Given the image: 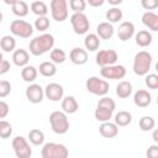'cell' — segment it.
Instances as JSON below:
<instances>
[{
    "label": "cell",
    "instance_id": "obj_9",
    "mask_svg": "<svg viewBox=\"0 0 158 158\" xmlns=\"http://www.w3.org/2000/svg\"><path fill=\"white\" fill-rule=\"evenodd\" d=\"M52 19L57 22H63L68 17V2L65 0H52L49 4Z\"/></svg>",
    "mask_w": 158,
    "mask_h": 158
},
{
    "label": "cell",
    "instance_id": "obj_17",
    "mask_svg": "<svg viewBox=\"0 0 158 158\" xmlns=\"http://www.w3.org/2000/svg\"><path fill=\"white\" fill-rule=\"evenodd\" d=\"M69 59L77 65H83L88 62V52L80 47H75L69 52Z\"/></svg>",
    "mask_w": 158,
    "mask_h": 158
},
{
    "label": "cell",
    "instance_id": "obj_36",
    "mask_svg": "<svg viewBox=\"0 0 158 158\" xmlns=\"http://www.w3.org/2000/svg\"><path fill=\"white\" fill-rule=\"evenodd\" d=\"M33 27H35L37 31H41V32H43V31L48 30V27H49V19H48L47 16L37 17V19L35 20Z\"/></svg>",
    "mask_w": 158,
    "mask_h": 158
},
{
    "label": "cell",
    "instance_id": "obj_22",
    "mask_svg": "<svg viewBox=\"0 0 158 158\" xmlns=\"http://www.w3.org/2000/svg\"><path fill=\"white\" fill-rule=\"evenodd\" d=\"M142 22L146 27H148L151 31H158V15L153 11H146L142 15Z\"/></svg>",
    "mask_w": 158,
    "mask_h": 158
},
{
    "label": "cell",
    "instance_id": "obj_1",
    "mask_svg": "<svg viewBox=\"0 0 158 158\" xmlns=\"http://www.w3.org/2000/svg\"><path fill=\"white\" fill-rule=\"evenodd\" d=\"M54 46V37L51 33H42L40 36L33 37L30 41L28 48H30V53L38 57L42 56L49 51L53 49Z\"/></svg>",
    "mask_w": 158,
    "mask_h": 158
},
{
    "label": "cell",
    "instance_id": "obj_26",
    "mask_svg": "<svg viewBox=\"0 0 158 158\" xmlns=\"http://www.w3.org/2000/svg\"><path fill=\"white\" fill-rule=\"evenodd\" d=\"M37 74H38V70H37V68L33 67V65H28V64H27L26 67H23V68L21 69V78H22L25 81H27V83L35 81L36 78H37Z\"/></svg>",
    "mask_w": 158,
    "mask_h": 158
},
{
    "label": "cell",
    "instance_id": "obj_13",
    "mask_svg": "<svg viewBox=\"0 0 158 158\" xmlns=\"http://www.w3.org/2000/svg\"><path fill=\"white\" fill-rule=\"evenodd\" d=\"M26 99L32 104H40L44 98L43 88L40 84H30L26 88Z\"/></svg>",
    "mask_w": 158,
    "mask_h": 158
},
{
    "label": "cell",
    "instance_id": "obj_24",
    "mask_svg": "<svg viewBox=\"0 0 158 158\" xmlns=\"http://www.w3.org/2000/svg\"><path fill=\"white\" fill-rule=\"evenodd\" d=\"M135 40H136V44L139 46V47H148L152 41H153V37H152V33L147 30H142V31H138L137 35L135 36Z\"/></svg>",
    "mask_w": 158,
    "mask_h": 158
},
{
    "label": "cell",
    "instance_id": "obj_4",
    "mask_svg": "<svg viewBox=\"0 0 158 158\" xmlns=\"http://www.w3.org/2000/svg\"><path fill=\"white\" fill-rule=\"evenodd\" d=\"M51 128L57 135H64L69 130V120L63 111H53L49 115Z\"/></svg>",
    "mask_w": 158,
    "mask_h": 158
},
{
    "label": "cell",
    "instance_id": "obj_33",
    "mask_svg": "<svg viewBox=\"0 0 158 158\" xmlns=\"http://www.w3.org/2000/svg\"><path fill=\"white\" fill-rule=\"evenodd\" d=\"M51 62L54 64H62L67 59V53L62 48H53L49 53Z\"/></svg>",
    "mask_w": 158,
    "mask_h": 158
},
{
    "label": "cell",
    "instance_id": "obj_28",
    "mask_svg": "<svg viewBox=\"0 0 158 158\" xmlns=\"http://www.w3.org/2000/svg\"><path fill=\"white\" fill-rule=\"evenodd\" d=\"M84 46L90 52L98 51L100 47V38L96 36V33H89L84 40Z\"/></svg>",
    "mask_w": 158,
    "mask_h": 158
},
{
    "label": "cell",
    "instance_id": "obj_19",
    "mask_svg": "<svg viewBox=\"0 0 158 158\" xmlns=\"http://www.w3.org/2000/svg\"><path fill=\"white\" fill-rule=\"evenodd\" d=\"M28 60H30V54L26 49L23 48H19V49H15L14 53H12V62L17 67H26L28 64Z\"/></svg>",
    "mask_w": 158,
    "mask_h": 158
},
{
    "label": "cell",
    "instance_id": "obj_45",
    "mask_svg": "<svg viewBox=\"0 0 158 158\" xmlns=\"http://www.w3.org/2000/svg\"><path fill=\"white\" fill-rule=\"evenodd\" d=\"M104 0H89L88 1V4L90 5V6H93V7H99V6H101V5H104Z\"/></svg>",
    "mask_w": 158,
    "mask_h": 158
},
{
    "label": "cell",
    "instance_id": "obj_16",
    "mask_svg": "<svg viewBox=\"0 0 158 158\" xmlns=\"http://www.w3.org/2000/svg\"><path fill=\"white\" fill-rule=\"evenodd\" d=\"M133 102L138 107H147L152 102V95L144 89H138L133 95Z\"/></svg>",
    "mask_w": 158,
    "mask_h": 158
},
{
    "label": "cell",
    "instance_id": "obj_18",
    "mask_svg": "<svg viewBox=\"0 0 158 158\" xmlns=\"http://www.w3.org/2000/svg\"><path fill=\"white\" fill-rule=\"evenodd\" d=\"M115 33V28L111 23H109L107 21L100 22L96 26V36L100 40H110Z\"/></svg>",
    "mask_w": 158,
    "mask_h": 158
},
{
    "label": "cell",
    "instance_id": "obj_7",
    "mask_svg": "<svg viewBox=\"0 0 158 158\" xmlns=\"http://www.w3.org/2000/svg\"><path fill=\"white\" fill-rule=\"evenodd\" d=\"M10 31L14 36L21 38H30L33 33V26L25 20H14L10 23Z\"/></svg>",
    "mask_w": 158,
    "mask_h": 158
},
{
    "label": "cell",
    "instance_id": "obj_6",
    "mask_svg": "<svg viewBox=\"0 0 158 158\" xmlns=\"http://www.w3.org/2000/svg\"><path fill=\"white\" fill-rule=\"evenodd\" d=\"M85 86H86V90L94 95H98V96H105L107 93H109V83L104 79H100L98 77H90L88 78L86 83H85Z\"/></svg>",
    "mask_w": 158,
    "mask_h": 158
},
{
    "label": "cell",
    "instance_id": "obj_21",
    "mask_svg": "<svg viewBox=\"0 0 158 158\" xmlns=\"http://www.w3.org/2000/svg\"><path fill=\"white\" fill-rule=\"evenodd\" d=\"M6 4L11 5V10L14 12V15L19 16V17H25L28 14V5L26 1L22 0H16V1H5Z\"/></svg>",
    "mask_w": 158,
    "mask_h": 158
},
{
    "label": "cell",
    "instance_id": "obj_30",
    "mask_svg": "<svg viewBox=\"0 0 158 158\" xmlns=\"http://www.w3.org/2000/svg\"><path fill=\"white\" fill-rule=\"evenodd\" d=\"M16 47V40L10 36V35H5L1 37L0 40V48L4 52H12Z\"/></svg>",
    "mask_w": 158,
    "mask_h": 158
},
{
    "label": "cell",
    "instance_id": "obj_8",
    "mask_svg": "<svg viewBox=\"0 0 158 158\" xmlns=\"http://www.w3.org/2000/svg\"><path fill=\"white\" fill-rule=\"evenodd\" d=\"M12 148L17 158H31L32 156V148L28 141L22 136H16L12 138Z\"/></svg>",
    "mask_w": 158,
    "mask_h": 158
},
{
    "label": "cell",
    "instance_id": "obj_23",
    "mask_svg": "<svg viewBox=\"0 0 158 158\" xmlns=\"http://www.w3.org/2000/svg\"><path fill=\"white\" fill-rule=\"evenodd\" d=\"M79 109V104L74 96H65L62 100V110L64 114H74Z\"/></svg>",
    "mask_w": 158,
    "mask_h": 158
},
{
    "label": "cell",
    "instance_id": "obj_11",
    "mask_svg": "<svg viewBox=\"0 0 158 158\" xmlns=\"http://www.w3.org/2000/svg\"><path fill=\"white\" fill-rule=\"evenodd\" d=\"M100 74L105 79H112V80H118L125 78L126 75V68L121 64H112L107 67H102L100 69Z\"/></svg>",
    "mask_w": 158,
    "mask_h": 158
},
{
    "label": "cell",
    "instance_id": "obj_31",
    "mask_svg": "<svg viewBox=\"0 0 158 158\" xmlns=\"http://www.w3.org/2000/svg\"><path fill=\"white\" fill-rule=\"evenodd\" d=\"M28 141L33 146H41L44 142V133L38 128H33L28 132Z\"/></svg>",
    "mask_w": 158,
    "mask_h": 158
},
{
    "label": "cell",
    "instance_id": "obj_35",
    "mask_svg": "<svg viewBox=\"0 0 158 158\" xmlns=\"http://www.w3.org/2000/svg\"><path fill=\"white\" fill-rule=\"evenodd\" d=\"M138 125H139V128L142 131H151L156 126V120L152 116H143L139 118Z\"/></svg>",
    "mask_w": 158,
    "mask_h": 158
},
{
    "label": "cell",
    "instance_id": "obj_49",
    "mask_svg": "<svg viewBox=\"0 0 158 158\" xmlns=\"http://www.w3.org/2000/svg\"><path fill=\"white\" fill-rule=\"evenodd\" d=\"M4 60V58H2V53L0 52V62H2Z\"/></svg>",
    "mask_w": 158,
    "mask_h": 158
},
{
    "label": "cell",
    "instance_id": "obj_38",
    "mask_svg": "<svg viewBox=\"0 0 158 158\" xmlns=\"http://www.w3.org/2000/svg\"><path fill=\"white\" fill-rule=\"evenodd\" d=\"M86 2L84 0H70L69 1V7L74 11V14H80L85 10Z\"/></svg>",
    "mask_w": 158,
    "mask_h": 158
},
{
    "label": "cell",
    "instance_id": "obj_5",
    "mask_svg": "<svg viewBox=\"0 0 158 158\" xmlns=\"http://www.w3.org/2000/svg\"><path fill=\"white\" fill-rule=\"evenodd\" d=\"M42 158H68L69 151L62 143L48 142L41 149Z\"/></svg>",
    "mask_w": 158,
    "mask_h": 158
},
{
    "label": "cell",
    "instance_id": "obj_25",
    "mask_svg": "<svg viewBox=\"0 0 158 158\" xmlns=\"http://www.w3.org/2000/svg\"><path fill=\"white\" fill-rule=\"evenodd\" d=\"M132 94V84L130 81L122 80L116 85V95L120 99H126Z\"/></svg>",
    "mask_w": 158,
    "mask_h": 158
},
{
    "label": "cell",
    "instance_id": "obj_12",
    "mask_svg": "<svg viewBox=\"0 0 158 158\" xmlns=\"http://www.w3.org/2000/svg\"><path fill=\"white\" fill-rule=\"evenodd\" d=\"M117 59H118V54L115 49H101L95 56L96 64L100 65L101 68L115 64Z\"/></svg>",
    "mask_w": 158,
    "mask_h": 158
},
{
    "label": "cell",
    "instance_id": "obj_32",
    "mask_svg": "<svg viewBox=\"0 0 158 158\" xmlns=\"http://www.w3.org/2000/svg\"><path fill=\"white\" fill-rule=\"evenodd\" d=\"M122 16H123V14H122V10H120L118 7H111V9H109L107 11H106V20H107V22L109 23H116V22H118L121 19H122Z\"/></svg>",
    "mask_w": 158,
    "mask_h": 158
},
{
    "label": "cell",
    "instance_id": "obj_39",
    "mask_svg": "<svg viewBox=\"0 0 158 158\" xmlns=\"http://www.w3.org/2000/svg\"><path fill=\"white\" fill-rule=\"evenodd\" d=\"M146 85L152 89V90H156L158 88V75L157 74H147L146 75V80H144Z\"/></svg>",
    "mask_w": 158,
    "mask_h": 158
},
{
    "label": "cell",
    "instance_id": "obj_41",
    "mask_svg": "<svg viewBox=\"0 0 158 158\" xmlns=\"http://www.w3.org/2000/svg\"><path fill=\"white\" fill-rule=\"evenodd\" d=\"M141 5L146 10H154L156 7H158V2L156 0H142Z\"/></svg>",
    "mask_w": 158,
    "mask_h": 158
},
{
    "label": "cell",
    "instance_id": "obj_48",
    "mask_svg": "<svg viewBox=\"0 0 158 158\" xmlns=\"http://www.w3.org/2000/svg\"><path fill=\"white\" fill-rule=\"evenodd\" d=\"M1 22H2V12L0 11V23H1Z\"/></svg>",
    "mask_w": 158,
    "mask_h": 158
},
{
    "label": "cell",
    "instance_id": "obj_37",
    "mask_svg": "<svg viewBox=\"0 0 158 158\" xmlns=\"http://www.w3.org/2000/svg\"><path fill=\"white\" fill-rule=\"evenodd\" d=\"M12 135V126L10 122L5 120H0V137L1 138H9Z\"/></svg>",
    "mask_w": 158,
    "mask_h": 158
},
{
    "label": "cell",
    "instance_id": "obj_20",
    "mask_svg": "<svg viewBox=\"0 0 158 158\" xmlns=\"http://www.w3.org/2000/svg\"><path fill=\"white\" fill-rule=\"evenodd\" d=\"M99 132L105 138H114L118 135V127L114 122H102L99 127Z\"/></svg>",
    "mask_w": 158,
    "mask_h": 158
},
{
    "label": "cell",
    "instance_id": "obj_50",
    "mask_svg": "<svg viewBox=\"0 0 158 158\" xmlns=\"http://www.w3.org/2000/svg\"><path fill=\"white\" fill-rule=\"evenodd\" d=\"M0 75H1V74H0Z\"/></svg>",
    "mask_w": 158,
    "mask_h": 158
},
{
    "label": "cell",
    "instance_id": "obj_44",
    "mask_svg": "<svg viewBox=\"0 0 158 158\" xmlns=\"http://www.w3.org/2000/svg\"><path fill=\"white\" fill-rule=\"evenodd\" d=\"M10 68H11V65H10V62L9 60H2V62H0V74L2 75V74H5V73H7L9 70H10Z\"/></svg>",
    "mask_w": 158,
    "mask_h": 158
},
{
    "label": "cell",
    "instance_id": "obj_47",
    "mask_svg": "<svg viewBox=\"0 0 158 158\" xmlns=\"http://www.w3.org/2000/svg\"><path fill=\"white\" fill-rule=\"evenodd\" d=\"M153 139H154V142H158V138H157V131L153 132Z\"/></svg>",
    "mask_w": 158,
    "mask_h": 158
},
{
    "label": "cell",
    "instance_id": "obj_2",
    "mask_svg": "<svg viewBox=\"0 0 158 158\" xmlns=\"http://www.w3.org/2000/svg\"><path fill=\"white\" fill-rule=\"evenodd\" d=\"M115 107H116V104H115V101L111 98L102 96L99 100L98 105H96V109L94 111V116L101 123L102 122H107L112 117V114L115 111Z\"/></svg>",
    "mask_w": 158,
    "mask_h": 158
},
{
    "label": "cell",
    "instance_id": "obj_3",
    "mask_svg": "<svg viewBox=\"0 0 158 158\" xmlns=\"http://www.w3.org/2000/svg\"><path fill=\"white\" fill-rule=\"evenodd\" d=\"M152 54L147 51H139L138 53H136L135 58H133V65H132V69H133V73L138 77H143V75H147L149 69H151V65H152Z\"/></svg>",
    "mask_w": 158,
    "mask_h": 158
},
{
    "label": "cell",
    "instance_id": "obj_43",
    "mask_svg": "<svg viewBox=\"0 0 158 158\" xmlns=\"http://www.w3.org/2000/svg\"><path fill=\"white\" fill-rule=\"evenodd\" d=\"M9 110H10L9 109V104L6 101H4V100H0V120L7 116Z\"/></svg>",
    "mask_w": 158,
    "mask_h": 158
},
{
    "label": "cell",
    "instance_id": "obj_34",
    "mask_svg": "<svg viewBox=\"0 0 158 158\" xmlns=\"http://www.w3.org/2000/svg\"><path fill=\"white\" fill-rule=\"evenodd\" d=\"M30 7H31V11L35 15H37L38 17L46 16L47 12H48V7H47V5H46L44 1H33V2H31V6Z\"/></svg>",
    "mask_w": 158,
    "mask_h": 158
},
{
    "label": "cell",
    "instance_id": "obj_42",
    "mask_svg": "<svg viewBox=\"0 0 158 158\" xmlns=\"http://www.w3.org/2000/svg\"><path fill=\"white\" fill-rule=\"evenodd\" d=\"M146 156H147V158H158V146L156 143L149 146L146 152Z\"/></svg>",
    "mask_w": 158,
    "mask_h": 158
},
{
    "label": "cell",
    "instance_id": "obj_46",
    "mask_svg": "<svg viewBox=\"0 0 158 158\" xmlns=\"http://www.w3.org/2000/svg\"><path fill=\"white\" fill-rule=\"evenodd\" d=\"M122 2V0H109V4L114 5V7H116V5H120Z\"/></svg>",
    "mask_w": 158,
    "mask_h": 158
},
{
    "label": "cell",
    "instance_id": "obj_27",
    "mask_svg": "<svg viewBox=\"0 0 158 158\" xmlns=\"http://www.w3.org/2000/svg\"><path fill=\"white\" fill-rule=\"evenodd\" d=\"M132 122V115H131V112H128V111H125V110H122V111H118L116 115H115V125L118 127V126H121V127H123V126H128L130 123Z\"/></svg>",
    "mask_w": 158,
    "mask_h": 158
},
{
    "label": "cell",
    "instance_id": "obj_40",
    "mask_svg": "<svg viewBox=\"0 0 158 158\" xmlns=\"http://www.w3.org/2000/svg\"><path fill=\"white\" fill-rule=\"evenodd\" d=\"M11 93V84L7 80H0V99L6 98Z\"/></svg>",
    "mask_w": 158,
    "mask_h": 158
},
{
    "label": "cell",
    "instance_id": "obj_15",
    "mask_svg": "<svg viewBox=\"0 0 158 158\" xmlns=\"http://www.w3.org/2000/svg\"><path fill=\"white\" fill-rule=\"evenodd\" d=\"M116 33H117L118 40H121L123 42L125 41H128L135 35V25L131 21H123V22L120 23Z\"/></svg>",
    "mask_w": 158,
    "mask_h": 158
},
{
    "label": "cell",
    "instance_id": "obj_14",
    "mask_svg": "<svg viewBox=\"0 0 158 158\" xmlns=\"http://www.w3.org/2000/svg\"><path fill=\"white\" fill-rule=\"evenodd\" d=\"M43 91H44V96L47 99H49L51 101H59L60 99H63V94H64L63 86L58 83L47 84L46 88L43 89Z\"/></svg>",
    "mask_w": 158,
    "mask_h": 158
},
{
    "label": "cell",
    "instance_id": "obj_10",
    "mask_svg": "<svg viewBox=\"0 0 158 158\" xmlns=\"http://www.w3.org/2000/svg\"><path fill=\"white\" fill-rule=\"evenodd\" d=\"M70 23L73 27V31L77 35H84L89 31L90 22L88 20V16L84 12L80 14H73L70 16Z\"/></svg>",
    "mask_w": 158,
    "mask_h": 158
},
{
    "label": "cell",
    "instance_id": "obj_29",
    "mask_svg": "<svg viewBox=\"0 0 158 158\" xmlns=\"http://www.w3.org/2000/svg\"><path fill=\"white\" fill-rule=\"evenodd\" d=\"M37 70H38L40 74L43 75V77H53V75H56V73H57V67H56V64L52 63L51 60H49V62H42V63L40 64V68H38Z\"/></svg>",
    "mask_w": 158,
    "mask_h": 158
}]
</instances>
